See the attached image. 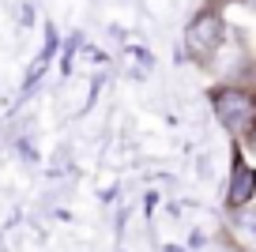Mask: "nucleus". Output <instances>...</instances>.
<instances>
[{
  "mask_svg": "<svg viewBox=\"0 0 256 252\" xmlns=\"http://www.w3.org/2000/svg\"><path fill=\"white\" fill-rule=\"evenodd\" d=\"M211 106H215V117L222 120V128L238 140H248L256 128V90L245 87H218L211 90Z\"/></svg>",
  "mask_w": 256,
  "mask_h": 252,
  "instance_id": "nucleus-1",
  "label": "nucleus"
},
{
  "mask_svg": "<svg viewBox=\"0 0 256 252\" xmlns=\"http://www.w3.org/2000/svg\"><path fill=\"white\" fill-rule=\"evenodd\" d=\"M222 38H226V26H222L218 8H204L200 16H192L188 30H184V46H188L192 60H200V64H208L211 56L218 53Z\"/></svg>",
  "mask_w": 256,
  "mask_h": 252,
  "instance_id": "nucleus-2",
  "label": "nucleus"
},
{
  "mask_svg": "<svg viewBox=\"0 0 256 252\" xmlns=\"http://www.w3.org/2000/svg\"><path fill=\"white\" fill-rule=\"evenodd\" d=\"M252 200H256V170L245 162L241 150H234V181H230V188H226V207H230V211H241V207H248Z\"/></svg>",
  "mask_w": 256,
  "mask_h": 252,
  "instance_id": "nucleus-3",
  "label": "nucleus"
},
{
  "mask_svg": "<svg viewBox=\"0 0 256 252\" xmlns=\"http://www.w3.org/2000/svg\"><path fill=\"white\" fill-rule=\"evenodd\" d=\"M248 143H252V150H256V128H252V136H248Z\"/></svg>",
  "mask_w": 256,
  "mask_h": 252,
  "instance_id": "nucleus-4",
  "label": "nucleus"
}]
</instances>
